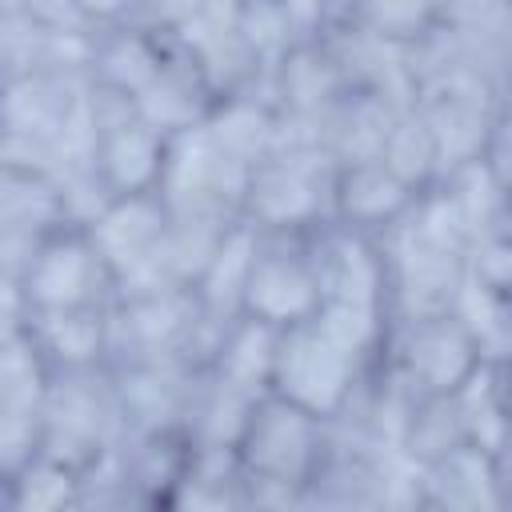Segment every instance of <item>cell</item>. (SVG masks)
<instances>
[{
    "label": "cell",
    "mask_w": 512,
    "mask_h": 512,
    "mask_svg": "<svg viewBox=\"0 0 512 512\" xmlns=\"http://www.w3.org/2000/svg\"><path fill=\"white\" fill-rule=\"evenodd\" d=\"M388 260V312L392 324L448 316L468 296V236L444 188H432L416 208L376 236Z\"/></svg>",
    "instance_id": "1"
},
{
    "label": "cell",
    "mask_w": 512,
    "mask_h": 512,
    "mask_svg": "<svg viewBox=\"0 0 512 512\" xmlns=\"http://www.w3.org/2000/svg\"><path fill=\"white\" fill-rule=\"evenodd\" d=\"M124 436V416L108 368L52 372L40 408V460H52L80 480L96 472Z\"/></svg>",
    "instance_id": "2"
},
{
    "label": "cell",
    "mask_w": 512,
    "mask_h": 512,
    "mask_svg": "<svg viewBox=\"0 0 512 512\" xmlns=\"http://www.w3.org/2000/svg\"><path fill=\"white\" fill-rule=\"evenodd\" d=\"M336 160L292 128V144L248 176L244 224L256 232H316L332 224Z\"/></svg>",
    "instance_id": "3"
},
{
    "label": "cell",
    "mask_w": 512,
    "mask_h": 512,
    "mask_svg": "<svg viewBox=\"0 0 512 512\" xmlns=\"http://www.w3.org/2000/svg\"><path fill=\"white\" fill-rule=\"evenodd\" d=\"M4 296H12L24 316L72 312V308H112L116 276H112L104 252L96 248L92 232L84 224H64L36 244L20 280L4 284Z\"/></svg>",
    "instance_id": "4"
},
{
    "label": "cell",
    "mask_w": 512,
    "mask_h": 512,
    "mask_svg": "<svg viewBox=\"0 0 512 512\" xmlns=\"http://www.w3.org/2000/svg\"><path fill=\"white\" fill-rule=\"evenodd\" d=\"M372 360L340 344L320 320L296 324L280 332L276 348V372H272V396L320 416L340 420L352 392L360 388Z\"/></svg>",
    "instance_id": "5"
},
{
    "label": "cell",
    "mask_w": 512,
    "mask_h": 512,
    "mask_svg": "<svg viewBox=\"0 0 512 512\" xmlns=\"http://www.w3.org/2000/svg\"><path fill=\"white\" fill-rule=\"evenodd\" d=\"M384 356L416 396H456L488 364L484 340L464 312L392 324Z\"/></svg>",
    "instance_id": "6"
},
{
    "label": "cell",
    "mask_w": 512,
    "mask_h": 512,
    "mask_svg": "<svg viewBox=\"0 0 512 512\" xmlns=\"http://www.w3.org/2000/svg\"><path fill=\"white\" fill-rule=\"evenodd\" d=\"M328 444H332V420H320L280 396H264L252 408V420L236 444V456L248 480L308 488L324 464Z\"/></svg>",
    "instance_id": "7"
},
{
    "label": "cell",
    "mask_w": 512,
    "mask_h": 512,
    "mask_svg": "<svg viewBox=\"0 0 512 512\" xmlns=\"http://www.w3.org/2000/svg\"><path fill=\"white\" fill-rule=\"evenodd\" d=\"M324 308V284L312 256V232H256L244 284V316L272 328H296Z\"/></svg>",
    "instance_id": "8"
},
{
    "label": "cell",
    "mask_w": 512,
    "mask_h": 512,
    "mask_svg": "<svg viewBox=\"0 0 512 512\" xmlns=\"http://www.w3.org/2000/svg\"><path fill=\"white\" fill-rule=\"evenodd\" d=\"M416 112L432 128V140L440 152V172H444L440 180H448L452 172H460L468 164H480L496 124L504 120L500 92L468 68H452V72H440L428 84H420Z\"/></svg>",
    "instance_id": "9"
},
{
    "label": "cell",
    "mask_w": 512,
    "mask_h": 512,
    "mask_svg": "<svg viewBox=\"0 0 512 512\" xmlns=\"http://www.w3.org/2000/svg\"><path fill=\"white\" fill-rule=\"evenodd\" d=\"M248 168L236 164L208 128H192L168 140V164L160 180V200L172 216H216V220H244V192Z\"/></svg>",
    "instance_id": "10"
},
{
    "label": "cell",
    "mask_w": 512,
    "mask_h": 512,
    "mask_svg": "<svg viewBox=\"0 0 512 512\" xmlns=\"http://www.w3.org/2000/svg\"><path fill=\"white\" fill-rule=\"evenodd\" d=\"M108 320L112 328H108L104 368L136 364V360H184L188 364V348L196 340L204 312L196 304V292L168 288V292H144V296L116 300Z\"/></svg>",
    "instance_id": "11"
},
{
    "label": "cell",
    "mask_w": 512,
    "mask_h": 512,
    "mask_svg": "<svg viewBox=\"0 0 512 512\" xmlns=\"http://www.w3.org/2000/svg\"><path fill=\"white\" fill-rule=\"evenodd\" d=\"M168 224H172V212L164 208L160 192L112 200L88 224L96 248L104 252V260L116 276V300L160 292L156 288V260H160Z\"/></svg>",
    "instance_id": "12"
},
{
    "label": "cell",
    "mask_w": 512,
    "mask_h": 512,
    "mask_svg": "<svg viewBox=\"0 0 512 512\" xmlns=\"http://www.w3.org/2000/svg\"><path fill=\"white\" fill-rule=\"evenodd\" d=\"M312 256L324 284V304L388 312V260L372 236L324 224L312 232Z\"/></svg>",
    "instance_id": "13"
},
{
    "label": "cell",
    "mask_w": 512,
    "mask_h": 512,
    "mask_svg": "<svg viewBox=\"0 0 512 512\" xmlns=\"http://www.w3.org/2000/svg\"><path fill=\"white\" fill-rule=\"evenodd\" d=\"M84 76L36 68L28 76L4 80L0 92V136H28V140H60L68 144L80 104H84Z\"/></svg>",
    "instance_id": "14"
},
{
    "label": "cell",
    "mask_w": 512,
    "mask_h": 512,
    "mask_svg": "<svg viewBox=\"0 0 512 512\" xmlns=\"http://www.w3.org/2000/svg\"><path fill=\"white\" fill-rule=\"evenodd\" d=\"M124 432H180L196 368L184 360H136L108 368Z\"/></svg>",
    "instance_id": "15"
},
{
    "label": "cell",
    "mask_w": 512,
    "mask_h": 512,
    "mask_svg": "<svg viewBox=\"0 0 512 512\" xmlns=\"http://www.w3.org/2000/svg\"><path fill=\"white\" fill-rule=\"evenodd\" d=\"M88 164H92V176L108 200L152 196V192H160V180H164L168 136L156 132L144 116H136L128 124L96 132Z\"/></svg>",
    "instance_id": "16"
},
{
    "label": "cell",
    "mask_w": 512,
    "mask_h": 512,
    "mask_svg": "<svg viewBox=\"0 0 512 512\" xmlns=\"http://www.w3.org/2000/svg\"><path fill=\"white\" fill-rule=\"evenodd\" d=\"M260 96H268L276 104V112L312 140V128L328 116V108L344 96V84L336 76V68L328 64L320 40L296 44L288 48L276 64H268Z\"/></svg>",
    "instance_id": "17"
},
{
    "label": "cell",
    "mask_w": 512,
    "mask_h": 512,
    "mask_svg": "<svg viewBox=\"0 0 512 512\" xmlns=\"http://www.w3.org/2000/svg\"><path fill=\"white\" fill-rule=\"evenodd\" d=\"M416 200L420 196L408 184H400L384 160L340 164L332 184V224L376 240L392 224H400L416 208Z\"/></svg>",
    "instance_id": "18"
},
{
    "label": "cell",
    "mask_w": 512,
    "mask_h": 512,
    "mask_svg": "<svg viewBox=\"0 0 512 512\" xmlns=\"http://www.w3.org/2000/svg\"><path fill=\"white\" fill-rule=\"evenodd\" d=\"M204 128L216 140V148H224L248 172H256L260 164H268L272 156H280L292 144V124L260 92L220 100L212 108V116L204 120Z\"/></svg>",
    "instance_id": "19"
},
{
    "label": "cell",
    "mask_w": 512,
    "mask_h": 512,
    "mask_svg": "<svg viewBox=\"0 0 512 512\" xmlns=\"http://www.w3.org/2000/svg\"><path fill=\"white\" fill-rule=\"evenodd\" d=\"M160 36H164V32H160ZM164 48H168L164 72L136 96V104H140V116H144L156 132H164V136L172 140V136H184V132L200 128V124L212 116L216 96H212L208 80L200 76V68L192 64L188 52H180L168 36H164Z\"/></svg>",
    "instance_id": "20"
},
{
    "label": "cell",
    "mask_w": 512,
    "mask_h": 512,
    "mask_svg": "<svg viewBox=\"0 0 512 512\" xmlns=\"http://www.w3.org/2000/svg\"><path fill=\"white\" fill-rule=\"evenodd\" d=\"M412 104L388 100V96H360V92H344L328 116L312 128V140L336 160V164H360V160H380L384 140L396 124L400 112H408Z\"/></svg>",
    "instance_id": "21"
},
{
    "label": "cell",
    "mask_w": 512,
    "mask_h": 512,
    "mask_svg": "<svg viewBox=\"0 0 512 512\" xmlns=\"http://www.w3.org/2000/svg\"><path fill=\"white\" fill-rule=\"evenodd\" d=\"M112 308H72V312H36L20 324L36 340L52 372H88L108 364V328ZM8 328V324H4Z\"/></svg>",
    "instance_id": "22"
},
{
    "label": "cell",
    "mask_w": 512,
    "mask_h": 512,
    "mask_svg": "<svg viewBox=\"0 0 512 512\" xmlns=\"http://www.w3.org/2000/svg\"><path fill=\"white\" fill-rule=\"evenodd\" d=\"M188 456H192V444L184 440V432H172V428L168 432H124L120 444L112 448V464H116L124 492L152 508H160L168 488L184 476Z\"/></svg>",
    "instance_id": "23"
},
{
    "label": "cell",
    "mask_w": 512,
    "mask_h": 512,
    "mask_svg": "<svg viewBox=\"0 0 512 512\" xmlns=\"http://www.w3.org/2000/svg\"><path fill=\"white\" fill-rule=\"evenodd\" d=\"M160 512H248V472L236 448H192Z\"/></svg>",
    "instance_id": "24"
},
{
    "label": "cell",
    "mask_w": 512,
    "mask_h": 512,
    "mask_svg": "<svg viewBox=\"0 0 512 512\" xmlns=\"http://www.w3.org/2000/svg\"><path fill=\"white\" fill-rule=\"evenodd\" d=\"M460 452H476L460 392L456 396H420L404 420L400 440H396V460L412 472H424V468L448 464Z\"/></svg>",
    "instance_id": "25"
},
{
    "label": "cell",
    "mask_w": 512,
    "mask_h": 512,
    "mask_svg": "<svg viewBox=\"0 0 512 512\" xmlns=\"http://www.w3.org/2000/svg\"><path fill=\"white\" fill-rule=\"evenodd\" d=\"M252 408H256V396L232 388L212 368H200L192 380L180 432L192 448H236L252 420Z\"/></svg>",
    "instance_id": "26"
},
{
    "label": "cell",
    "mask_w": 512,
    "mask_h": 512,
    "mask_svg": "<svg viewBox=\"0 0 512 512\" xmlns=\"http://www.w3.org/2000/svg\"><path fill=\"white\" fill-rule=\"evenodd\" d=\"M48 384L52 368L36 340L24 324H8L0 336V424H40Z\"/></svg>",
    "instance_id": "27"
},
{
    "label": "cell",
    "mask_w": 512,
    "mask_h": 512,
    "mask_svg": "<svg viewBox=\"0 0 512 512\" xmlns=\"http://www.w3.org/2000/svg\"><path fill=\"white\" fill-rule=\"evenodd\" d=\"M244 220H216V216H172L160 260H156V288H184L192 292L204 272L212 268L216 252L232 236V228Z\"/></svg>",
    "instance_id": "28"
},
{
    "label": "cell",
    "mask_w": 512,
    "mask_h": 512,
    "mask_svg": "<svg viewBox=\"0 0 512 512\" xmlns=\"http://www.w3.org/2000/svg\"><path fill=\"white\" fill-rule=\"evenodd\" d=\"M276 348H280V328L240 316L220 340V352L212 360V372L228 380L232 388L264 400L272 396V372H276Z\"/></svg>",
    "instance_id": "29"
},
{
    "label": "cell",
    "mask_w": 512,
    "mask_h": 512,
    "mask_svg": "<svg viewBox=\"0 0 512 512\" xmlns=\"http://www.w3.org/2000/svg\"><path fill=\"white\" fill-rule=\"evenodd\" d=\"M252 252H256V228L236 224L232 236L224 240V248L216 252L212 268L204 272V280L192 288L200 312L228 328L232 320L244 316V284H248V268H252Z\"/></svg>",
    "instance_id": "30"
},
{
    "label": "cell",
    "mask_w": 512,
    "mask_h": 512,
    "mask_svg": "<svg viewBox=\"0 0 512 512\" xmlns=\"http://www.w3.org/2000/svg\"><path fill=\"white\" fill-rule=\"evenodd\" d=\"M380 160L388 164V172L408 184L416 196H428L436 184H440V152H436V140H432V128L424 124V116L416 112V104L408 112L396 116L388 140H384V152Z\"/></svg>",
    "instance_id": "31"
},
{
    "label": "cell",
    "mask_w": 512,
    "mask_h": 512,
    "mask_svg": "<svg viewBox=\"0 0 512 512\" xmlns=\"http://www.w3.org/2000/svg\"><path fill=\"white\" fill-rule=\"evenodd\" d=\"M352 20L392 52H412L432 36L440 24V4H416V0H368V4H348Z\"/></svg>",
    "instance_id": "32"
},
{
    "label": "cell",
    "mask_w": 512,
    "mask_h": 512,
    "mask_svg": "<svg viewBox=\"0 0 512 512\" xmlns=\"http://www.w3.org/2000/svg\"><path fill=\"white\" fill-rule=\"evenodd\" d=\"M84 480L52 460L28 464L20 476L4 480V512H64L80 496Z\"/></svg>",
    "instance_id": "33"
},
{
    "label": "cell",
    "mask_w": 512,
    "mask_h": 512,
    "mask_svg": "<svg viewBox=\"0 0 512 512\" xmlns=\"http://www.w3.org/2000/svg\"><path fill=\"white\" fill-rule=\"evenodd\" d=\"M468 288L512 308V240L492 232L468 248Z\"/></svg>",
    "instance_id": "34"
},
{
    "label": "cell",
    "mask_w": 512,
    "mask_h": 512,
    "mask_svg": "<svg viewBox=\"0 0 512 512\" xmlns=\"http://www.w3.org/2000/svg\"><path fill=\"white\" fill-rule=\"evenodd\" d=\"M484 168L500 192V200L512 204V120H500L488 148H484Z\"/></svg>",
    "instance_id": "35"
},
{
    "label": "cell",
    "mask_w": 512,
    "mask_h": 512,
    "mask_svg": "<svg viewBox=\"0 0 512 512\" xmlns=\"http://www.w3.org/2000/svg\"><path fill=\"white\" fill-rule=\"evenodd\" d=\"M112 512H160V508H152V504H140V500H132V496H124Z\"/></svg>",
    "instance_id": "36"
}]
</instances>
